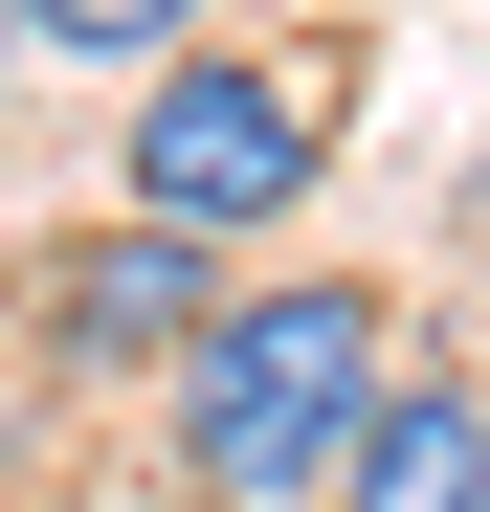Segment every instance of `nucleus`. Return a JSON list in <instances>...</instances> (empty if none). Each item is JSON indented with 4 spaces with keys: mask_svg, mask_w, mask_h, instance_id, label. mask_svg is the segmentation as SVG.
<instances>
[{
    "mask_svg": "<svg viewBox=\"0 0 490 512\" xmlns=\"http://www.w3.org/2000/svg\"><path fill=\"white\" fill-rule=\"evenodd\" d=\"M379 379H401V290H379V268H268V290L223 268V312L156 357V423H179V512H312Z\"/></svg>",
    "mask_w": 490,
    "mask_h": 512,
    "instance_id": "obj_1",
    "label": "nucleus"
},
{
    "mask_svg": "<svg viewBox=\"0 0 490 512\" xmlns=\"http://www.w3.org/2000/svg\"><path fill=\"white\" fill-rule=\"evenodd\" d=\"M312 179H335V45H156L134 67V112H112V201H156V223H201L223 268L268 223H312Z\"/></svg>",
    "mask_w": 490,
    "mask_h": 512,
    "instance_id": "obj_2",
    "label": "nucleus"
},
{
    "mask_svg": "<svg viewBox=\"0 0 490 512\" xmlns=\"http://www.w3.org/2000/svg\"><path fill=\"white\" fill-rule=\"evenodd\" d=\"M0 312H23V357H45V379H156V357L223 312V245H201V223H156V201H90V223H45L23 268H0Z\"/></svg>",
    "mask_w": 490,
    "mask_h": 512,
    "instance_id": "obj_3",
    "label": "nucleus"
},
{
    "mask_svg": "<svg viewBox=\"0 0 490 512\" xmlns=\"http://www.w3.org/2000/svg\"><path fill=\"white\" fill-rule=\"evenodd\" d=\"M312 512H490V379L401 357V379L357 401V446H335V490H312Z\"/></svg>",
    "mask_w": 490,
    "mask_h": 512,
    "instance_id": "obj_4",
    "label": "nucleus"
},
{
    "mask_svg": "<svg viewBox=\"0 0 490 512\" xmlns=\"http://www.w3.org/2000/svg\"><path fill=\"white\" fill-rule=\"evenodd\" d=\"M201 23H223V0H23V45L45 67H112V90H134L156 45H201Z\"/></svg>",
    "mask_w": 490,
    "mask_h": 512,
    "instance_id": "obj_5",
    "label": "nucleus"
},
{
    "mask_svg": "<svg viewBox=\"0 0 490 512\" xmlns=\"http://www.w3.org/2000/svg\"><path fill=\"white\" fill-rule=\"evenodd\" d=\"M0 67H23V0H0Z\"/></svg>",
    "mask_w": 490,
    "mask_h": 512,
    "instance_id": "obj_6",
    "label": "nucleus"
}]
</instances>
